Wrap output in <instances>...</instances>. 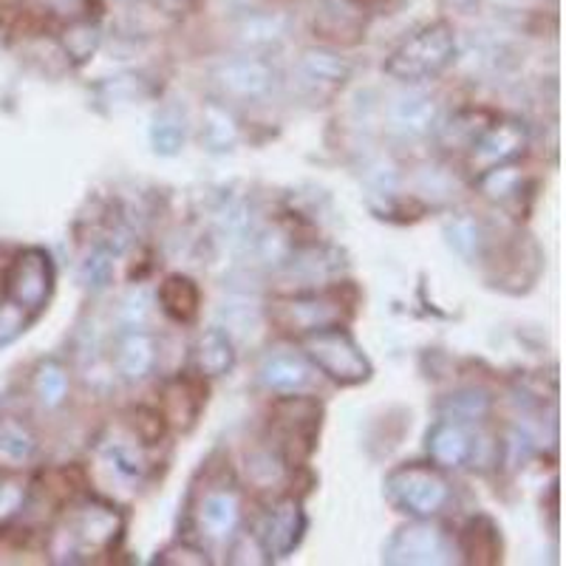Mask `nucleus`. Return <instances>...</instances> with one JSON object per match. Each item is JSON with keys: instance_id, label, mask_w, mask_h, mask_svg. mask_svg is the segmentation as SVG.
<instances>
[{"instance_id": "0eeeda50", "label": "nucleus", "mask_w": 566, "mask_h": 566, "mask_svg": "<svg viewBox=\"0 0 566 566\" xmlns=\"http://www.w3.org/2000/svg\"><path fill=\"white\" fill-rule=\"evenodd\" d=\"M448 535L442 527L428 518H417V524L402 527L391 538L386 549L388 564H444L448 560Z\"/></svg>"}, {"instance_id": "72a5a7b5", "label": "nucleus", "mask_w": 566, "mask_h": 566, "mask_svg": "<svg viewBox=\"0 0 566 566\" xmlns=\"http://www.w3.org/2000/svg\"><path fill=\"white\" fill-rule=\"evenodd\" d=\"M244 3H255V0H244Z\"/></svg>"}, {"instance_id": "b1692460", "label": "nucleus", "mask_w": 566, "mask_h": 566, "mask_svg": "<svg viewBox=\"0 0 566 566\" xmlns=\"http://www.w3.org/2000/svg\"><path fill=\"white\" fill-rule=\"evenodd\" d=\"M205 145L210 150H230L239 139V128L232 123V116L221 108H207L205 114Z\"/></svg>"}, {"instance_id": "f03ea898", "label": "nucleus", "mask_w": 566, "mask_h": 566, "mask_svg": "<svg viewBox=\"0 0 566 566\" xmlns=\"http://www.w3.org/2000/svg\"><path fill=\"white\" fill-rule=\"evenodd\" d=\"M453 57H457V32L451 23L439 20L397 45L382 69L399 83H422L442 74L453 63Z\"/></svg>"}, {"instance_id": "423d86ee", "label": "nucleus", "mask_w": 566, "mask_h": 566, "mask_svg": "<svg viewBox=\"0 0 566 566\" xmlns=\"http://www.w3.org/2000/svg\"><path fill=\"white\" fill-rule=\"evenodd\" d=\"M270 317L275 326H281L290 335H312L328 326H340L346 317L343 303L328 295H297V297H281L272 303Z\"/></svg>"}, {"instance_id": "aec40b11", "label": "nucleus", "mask_w": 566, "mask_h": 566, "mask_svg": "<svg viewBox=\"0 0 566 566\" xmlns=\"http://www.w3.org/2000/svg\"><path fill=\"white\" fill-rule=\"evenodd\" d=\"M290 32V18L281 12H255L247 14L239 23V40L247 49H266L281 43Z\"/></svg>"}, {"instance_id": "6e6552de", "label": "nucleus", "mask_w": 566, "mask_h": 566, "mask_svg": "<svg viewBox=\"0 0 566 566\" xmlns=\"http://www.w3.org/2000/svg\"><path fill=\"white\" fill-rule=\"evenodd\" d=\"M212 80L224 94L235 99H261L275 85V69L266 60L241 54V57L221 60L212 69Z\"/></svg>"}, {"instance_id": "9d476101", "label": "nucleus", "mask_w": 566, "mask_h": 566, "mask_svg": "<svg viewBox=\"0 0 566 566\" xmlns=\"http://www.w3.org/2000/svg\"><path fill=\"white\" fill-rule=\"evenodd\" d=\"M196 524L207 541L224 544L241 524V499L235 490H210L196 510Z\"/></svg>"}, {"instance_id": "393cba45", "label": "nucleus", "mask_w": 566, "mask_h": 566, "mask_svg": "<svg viewBox=\"0 0 566 566\" xmlns=\"http://www.w3.org/2000/svg\"><path fill=\"white\" fill-rule=\"evenodd\" d=\"M448 232V241H451L453 250L462 258H476L479 247H482V227L473 219H453L451 224L444 227Z\"/></svg>"}, {"instance_id": "1a4fd4ad", "label": "nucleus", "mask_w": 566, "mask_h": 566, "mask_svg": "<svg viewBox=\"0 0 566 566\" xmlns=\"http://www.w3.org/2000/svg\"><path fill=\"white\" fill-rule=\"evenodd\" d=\"M524 148H527V130L522 123L504 119V123L488 125V130L470 145V168L473 174H488L518 159Z\"/></svg>"}, {"instance_id": "a211bd4d", "label": "nucleus", "mask_w": 566, "mask_h": 566, "mask_svg": "<svg viewBox=\"0 0 566 566\" xmlns=\"http://www.w3.org/2000/svg\"><path fill=\"white\" fill-rule=\"evenodd\" d=\"M301 77L310 85H321V88H337L348 80L352 65L332 49H306L297 63Z\"/></svg>"}, {"instance_id": "ddd939ff", "label": "nucleus", "mask_w": 566, "mask_h": 566, "mask_svg": "<svg viewBox=\"0 0 566 566\" xmlns=\"http://www.w3.org/2000/svg\"><path fill=\"white\" fill-rule=\"evenodd\" d=\"M428 453L437 468H462L473 457V439L462 422L442 419L428 433Z\"/></svg>"}, {"instance_id": "9b49d317", "label": "nucleus", "mask_w": 566, "mask_h": 566, "mask_svg": "<svg viewBox=\"0 0 566 566\" xmlns=\"http://www.w3.org/2000/svg\"><path fill=\"white\" fill-rule=\"evenodd\" d=\"M303 533H306V515H303L301 502L283 499L266 515L261 541H264L266 553L275 555V558H286L301 544Z\"/></svg>"}, {"instance_id": "c756f323", "label": "nucleus", "mask_w": 566, "mask_h": 566, "mask_svg": "<svg viewBox=\"0 0 566 566\" xmlns=\"http://www.w3.org/2000/svg\"><path fill=\"white\" fill-rule=\"evenodd\" d=\"M448 408L457 419H479L490 411V397L476 388H468V391H459L448 399Z\"/></svg>"}, {"instance_id": "f3484780", "label": "nucleus", "mask_w": 566, "mask_h": 566, "mask_svg": "<svg viewBox=\"0 0 566 566\" xmlns=\"http://www.w3.org/2000/svg\"><path fill=\"white\" fill-rule=\"evenodd\" d=\"M312 377L310 363L297 357V354H270L261 366V380L270 391L277 394H295L306 388Z\"/></svg>"}, {"instance_id": "cd10ccee", "label": "nucleus", "mask_w": 566, "mask_h": 566, "mask_svg": "<svg viewBox=\"0 0 566 566\" xmlns=\"http://www.w3.org/2000/svg\"><path fill=\"white\" fill-rule=\"evenodd\" d=\"M80 277H83L85 286H91V290H105L111 283V277H114V261H111V252L105 250H94L88 258L83 261V266H80Z\"/></svg>"}, {"instance_id": "20e7f679", "label": "nucleus", "mask_w": 566, "mask_h": 566, "mask_svg": "<svg viewBox=\"0 0 566 566\" xmlns=\"http://www.w3.org/2000/svg\"><path fill=\"white\" fill-rule=\"evenodd\" d=\"M303 348H306L312 366L321 368L328 380L340 382V386H357L371 377V363L346 328L328 326L312 332L303 337Z\"/></svg>"}, {"instance_id": "473e14b6", "label": "nucleus", "mask_w": 566, "mask_h": 566, "mask_svg": "<svg viewBox=\"0 0 566 566\" xmlns=\"http://www.w3.org/2000/svg\"><path fill=\"white\" fill-rule=\"evenodd\" d=\"M448 3H451V7H457V9H470L473 3H476V0H448Z\"/></svg>"}, {"instance_id": "bb28decb", "label": "nucleus", "mask_w": 566, "mask_h": 566, "mask_svg": "<svg viewBox=\"0 0 566 566\" xmlns=\"http://www.w3.org/2000/svg\"><path fill=\"white\" fill-rule=\"evenodd\" d=\"M255 255L264 261V264H290V258L295 255L292 252L290 239L283 235L281 230H266L255 239Z\"/></svg>"}, {"instance_id": "5701e85b", "label": "nucleus", "mask_w": 566, "mask_h": 566, "mask_svg": "<svg viewBox=\"0 0 566 566\" xmlns=\"http://www.w3.org/2000/svg\"><path fill=\"white\" fill-rule=\"evenodd\" d=\"M462 547L470 555V560H482V555H488L484 560L499 558V530L488 518H479V522L470 524L462 535Z\"/></svg>"}, {"instance_id": "412c9836", "label": "nucleus", "mask_w": 566, "mask_h": 566, "mask_svg": "<svg viewBox=\"0 0 566 566\" xmlns=\"http://www.w3.org/2000/svg\"><path fill=\"white\" fill-rule=\"evenodd\" d=\"M187 139V125L185 114L179 108H161L154 116V125H150V142H154L156 154L174 156L185 148Z\"/></svg>"}, {"instance_id": "f8f14e48", "label": "nucleus", "mask_w": 566, "mask_h": 566, "mask_svg": "<svg viewBox=\"0 0 566 566\" xmlns=\"http://www.w3.org/2000/svg\"><path fill=\"white\" fill-rule=\"evenodd\" d=\"M388 119L399 136L419 139V136L431 134V128L437 125V103L428 94L411 91V94L394 99L388 108Z\"/></svg>"}, {"instance_id": "4468645a", "label": "nucleus", "mask_w": 566, "mask_h": 566, "mask_svg": "<svg viewBox=\"0 0 566 566\" xmlns=\"http://www.w3.org/2000/svg\"><path fill=\"white\" fill-rule=\"evenodd\" d=\"M193 360L199 377H207V380L230 374L232 366H235V343H232L230 332L219 326L207 328L199 343H196Z\"/></svg>"}, {"instance_id": "a878e982", "label": "nucleus", "mask_w": 566, "mask_h": 566, "mask_svg": "<svg viewBox=\"0 0 566 566\" xmlns=\"http://www.w3.org/2000/svg\"><path fill=\"white\" fill-rule=\"evenodd\" d=\"M247 476L258 488H270L283 476V462L272 451H255L247 457Z\"/></svg>"}, {"instance_id": "dca6fc26", "label": "nucleus", "mask_w": 566, "mask_h": 566, "mask_svg": "<svg viewBox=\"0 0 566 566\" xmlns=\"http://www.w3.org/2000/svg\"><path fill=\"white\" fill-rule=\"evenodd\" d=\"M156 366V343L148 332L142 328H130L119 337V346H116V368L123 374L125 380L136 382L145 380L150 374V368Z\"/></svg>"}, {"instance_id": "6ab92c4d", "label": "nucleus", "mask_w": 566, "mask_h": 566, "mask_svg": "<svg viewBox=\"0 0 566 566\" xmlns=\"http://www.w3.org/2000/svg\"><path fill=\"white\" fill-rule=\"evenodd\" d=\"M159 303L165 315H170L179 323H190L199 315V286L187 275H168L159 286Z\"/></svg>"}, {"instance_id": "f257e3e1", "label": "nucleus", "mask_w": 566, "mask_h": 566, "mask_svg": "<svg viewBox=\"0 0 566 566\" xmlns=\"http://www.w3.org/2000/svg\"><path fill=\"white\" fill-rule=\"evenodd\" d=\"M123 515L105 502H83L63 518L52 538V555L57 560L80 564L116 547L123 535Z\"/></svg>"}, {"instance_id": "7ed1b4c3", "label": "nucleus", "mask_w": 566, "mask_h": 566, "mask_svg": "<svg viewBox=\"0 0 566 566\" xmlns=\"http://www.w3.org/2000/svg\"><path fill=\"white\" fill-rule=\"evenodd\" d=\"M391 504L411 518H433L451 502V484L431 464H406L386 482Z\"/></svg>"}, {"instance_id": "4be33fe9", "label": "nucleus", "mask_w": 566, "mask_h": 566, "mask_svg": "<svg viewBox=\"0 0 566 566\" xmlns=\"http://www.w3.org/2000/svg\"><path fill=\"white\" fill-rule=\"evenodd\" d=\"M34 394L43 408H60L69 394V371L63 363L45 360L34 371Z\"/></svg>"}, {"instance_id": "2eb2a0df", "label": "nucleus", "mask_w": 566, "mask_h": 566, "mask_svg": "<svg viewBox=\"0 0 566 566\" xmlns=\"http://www.w3.org/2000/svg\"><path fill=\"white\" fill-rule=\"evenodd\" d=\"M38 453V437L27 419L0 413V468H23Z\"/></svg>"}, {"instance_id": "39448f33", "label": "nucleus", "mask_w": 566, "mask_h": 566, "mask_svg": "<svg viewBox=\"0 0 566 566\" xmlns=\"http://www.w3.org/2000/svg\"><path fill=\"white\" fill-rule=\"evenodd\" d=\"M54 290V264L49 252L23 250L7 275V301L29 317L43 310Z\"/></svg>"}, {"instance_id": "2f4dec72", "label": "nucleus", "mask_w": 566, "mask_h": 566, "mask_svg": "<svg viewBox=\"0 0 566 566\" xmlns=\"http://www.w3.org/2000/svg\"><path fill=\"white\" fill-rule=\"evenodd\" d=\"M148 315H150V297L145 295V292H130L128 297H125L123 303V317L130 323L134 328H142L145 323H148Z\"/></svg>"}, {"instance_id": "c85d7f7f", "label": "nucleus", "mask_w": 566, "mask_h": 566, "mask_svg": "<svg viewBox=\"0 0 566 566\" xmlns=\"http://www.w3.org/2000/svg\"><path fill=\"white\" fill-rule=\"evenodd\" d=\"M65 52L71 54L74 60H88L91 54L97 52L99 45V29L91 27V23H77V27H71L63 38Z\"/></svg>"}, {"instance_id": "7c9ffc66", "label": "nucleus", "mask_w": 566, "mask_h": 566, "mask_svg": "<svg viewBox=\"0 0 566 566\" xmlns=\"http://www.w3.org/2000/svg\"><path fill=\"white\" fill-rule=\"evenodd\" d=\"M23 504V484L0 476V524H7Z\"/></svg>"}]
</instances>
